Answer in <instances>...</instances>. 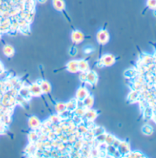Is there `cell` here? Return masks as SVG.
Segmentation results:
<instances>
[{"label":"cell","instance_id":"cell-5","mask_svg":"<svg viewBox=\"0 0 156 158\" xmlns=\"http://www.w3.org/2000/svg\"><path fill=\"white\" fill-rule=\"evenodd\" d=\"M53 5L58 10H63L65 8V3L63 0H53Z\"/></svg>","mask_w":156,"mask_h":158},{"label":"cell","instance_id":"cell-8","mask_svg":"<svg viewBox=\"0 0 156 158\" xmlns=\"http://www.w3.org/2000/svg\"><path fill=\"white\" fill-rule=\"evenodd\" d=\"M78 69V63L76 61H72L69 64V70L72 72L77 71Z\"/></svg>","mask_w":156,"mask_h":158},{"label":"cell","instance_id":"cell-4","mask_svg":"<svg viewBox=\"0 0 156 158\" xmlns=\"http://www.w3.org/2000/svg\"><path fill=\"white\" fill-rule=\"evenodd\" d=\"M87 80L91 83V84H94L97 81V75L94 72L91 71L87 76Z\"/></svg>","mask_w":156,"mask_h":158},{"label":"cell","instance_id":"cell-1","mask_svg":"<svg viewBox=\"0 0 156 158\" xmlns=\"http://www.w3.org/2000/svg\"><path fill=\"white\" fill-rule=\"evenodd\" d=\"M97 39L98 42L100 44H104L108 42L109 39V33L107 32L106 30H101L97 33Z\"/></svg>","mask_w":156,"mask_h":158},{"label":"cell","instance_id":"cell-6","mask_svg":"<svg viewBox=\"0 0 156 158\" xmlns=\"http://www.w3.org/2000/svg\"><path fill=\"white\" fill-rule=\"evenodd\" d=\"M88 93L87 91V90L85 88H81L80 90H79L78 93V97L80 100H84L87 96Z\"/></svg>","mask_w":156,"mask_h":158},{"label":"cell","instance_id":"cell-11","mask_svg":"<svg viewBox=\"0 0 156 158\" xmlns=\"http://www.w3.org/2000/svg\"><path fill=\"white\" fill-rule=\"evenodd\" d=\"M148 5L151 7H156V0H149Z\"/></svg>","mask_w":156,"mask_h":158},{"label":"cell","instance_id":"cell-10","mask_svg":"<svg viewBox=\"0 0 156 158\" xmlns=\"http://www.w3.org/2000/svg\"><path fill=\"white\" fill-rule=\"evenodd\" d=\"M143 133L146 134V135H151L152 133V128L150 126L146 125L143 128Z\"/></svg>","mask_w":156,"mask_h":158},{"label":"cell","instance_id":"cell-7","mask_svg":"<svg viewBox=\"0 0 156 158\" xmlns=\"http://www.w3.org/2000/svg\"><path fill=\"white\" fill-rule=\"evenodd\" d=\"M88 64L85 61H81L78 62V69L81 71H86L88 69Z\"/></svg>","mask_w":156,"mask_h":158},{"label":"cell","instance_id":"cell-13","mask_svg":"<svg viewBox=\"0 0 156 158\" xmlns=\"http://www.w3.org/2000/svg\"><path fill=\"white\" fill-rule=\"evenodd\" d=\"M38 1H40V2L43 3V2H45V1H46V0H38Z\"/></svg>","mask_w":156,"mask_h":158},{"label":"cell","instance_id":"cell-12","mask_svg":"<svg viewBox=\"0 0 156 158\" xmlns=\"http://www.w3.org/2000/svg\"><path fill=\"white\" fill-rule=\"evenodd\" d=\"M87 115L89 116V118H91V119H94V118L92 117L93 115H96L95 113H94V111H90L89 113H87Z\"/></svg>","mask_w":156,"mask_h":158},{"label":"cell","instance_id":"cell-9","mask_svg":"<svg viewBox=\"0 0 156 158\" xmlns=\"http://www.w3.org/2000/svg\"><path fill=\"white\" fill-rule=\"evenodd\" d=\"M93 102H94V100H93L92 97H88V98H85V103L86 104L87 106H92V104H93Z\"/></svg>","mask_w":156,"mask_h":158},{"label":"cell","instance_id":"cell-2","mask_svg":"<svg viewBox=\"0 0 156 158\" xmlns=\"http://www.w3.org/2000/svg\"><path fill=\"white\" fill-rule=\"evenodd\" d=\"M114 56L111 54H106L103 56L102 61V64L105 66H111L114 63Z\"/></svg>","mask_w":156,"mask_h":158},{"label":"cell","instance_id":"cell-3","mask_svg":"<svg viewBox=\"0 0 156 158\" xmlns=\"http://www.w3.org/2000/svg\"><path fill=\"white\" fill-rule=\"evenodd\" d=\"M72 40L75 43H80L84 39V35L82 32L79 31H75L72 33Z\"/></svg>","mask_w":156,"mask_h":158}]
</instances>
